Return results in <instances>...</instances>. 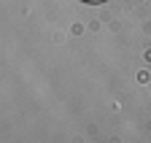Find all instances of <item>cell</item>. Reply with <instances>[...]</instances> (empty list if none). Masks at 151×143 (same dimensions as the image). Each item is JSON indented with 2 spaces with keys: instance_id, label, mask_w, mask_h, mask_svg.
I'll list each match as a JSON object with an SVG mask.
<instances>
[{
  "instance_id": "obj_1",
  "label": "cell",
  "mask_w": 151,
  "mask_h": 143,
  "mask_svg": "<svg viewBox=\"0 0 151 143\" xmlns=\"http://www.w3.org/2000/svg\"><path fill=\"white\" fill-rule=\"evenodd\" d=\"M81 3H103V0H81Z\"/></svg>"
}]
</instances>
